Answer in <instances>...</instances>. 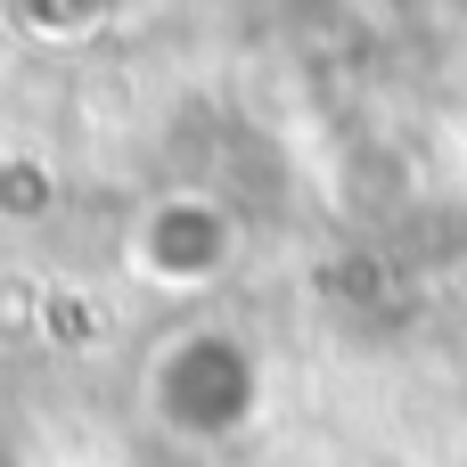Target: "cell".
<instances>
[{
    "mask_svg": "<svg viewBox=\"0 0 467 467\" xmlns=\"http://www.w3.org/2000/svg\"><path fill=\"white\" fill-rule=\"evenodd\" d=\"M25 304H33V287L25 279H0V337H25V320H33Z\"/></svg>",
    "mask_w": 467,
    "mask_h": 467,
    "instance_id": "6da1fadb",
    "label": "cell"
}]
</instances>
